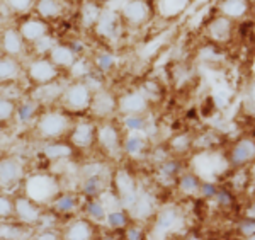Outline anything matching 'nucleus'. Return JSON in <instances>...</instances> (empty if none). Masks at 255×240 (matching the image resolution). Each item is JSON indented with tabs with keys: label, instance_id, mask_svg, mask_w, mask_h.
<instances>
[{
	"label": "nucleus",
	"instance_id": "9d476101",
	"mask_svg": "<svg viewBox=\"0 0 255 240\" xmlns=\"http://www.w3.org/2000/svg\"><path fill=\"white\" fill-rule=\"evenodd\" d=\"M89 109L92 111L97 118H106L113 113L114 109H118V99L109 94L108 90H96L92 94V99H90Z\"/></svg>",
	"mask_w": 255,
	"mask_h": 240
},
{
	"label": "nucleus",
	"instance_id": "20e7f679",
	"mask_svg": "<svg viewBox=\"0 0 255 240\" xmlns=\"http://www.w3.org/2000/svg\"><path fill=\"white\" fill-rule=\"evenodd\" d=\"M63 102L68 109L72 111H82L87 109L92 99V89L85 84V82H77V84L68 85L67 89L61 92Z\"/></svg>",
	"mask_w": 255,
	"mask_h": 240
},
{
	"label": "nucleus",
	"instance_id": "a19ab883",
	"mask_svg": "<svg viewBox=\"0 0 255 240\" xmlns=\"http://www.w3.org/2000/svg\"><path fill=\"white\" fill-rule=\"evenodd\" d=\"M215 200L220 203L221 206H230L233 203V196H232V193L226 191V189H218L215 194Z\"/></svg>",
	"mask_w": 255,
	"mask_h": 240
},
{
	"label": "nucleus",
	"instance_id": "a878e982",
	"mask_svg": "<svg viewBox=\"0 0 255 240\" xmlns=\"http://www.w3.org/2000/svg\"><path fill=\"white\" fill-rule=\"evenodd\" d=\"M102 14V9L94 2H85L80 10V20L85 27H94L97 24L99 17Z\"/></svg>",
	"mask_w": 255,
	"mask_h": 240
},
{
	"label": "nucleus",
	"instance_id": "ddd939ff",
	"mask_svg": "<svg viewBox=\"0 0 255 240\" xmlns=\"http://www.w3.org/2000/svg\"><path fill=\"white\" fill-rule=\"evenodd\" d=\"M255 155V143L252 138H242L240 142L235 143V147L230 152V164L237 167L249 165L254 160Z\"/></svg>",
	"mask_w": 255,
	"mask_h": 240
},
{
	"label": "nucleus",
	"instance_id": "0eeeda50",
	"mask_svg": "<svg viewBox=\"0 0 255 240\" xmlns=\"http://www.w3.org/2000/svg\"><path fill=\"white\" fill-rule=\"evenodd\" d=\"M24 169L19 159L15 157H3L0 159V188L9 189L22 179Z\"/></svg>",
	"mask_w": 255,
	"mask_h": 240
},
{
	"label": "nucleus",
	"instance_id": "4be33fe9",
	"mask_svg": "<svg viewBox=\"0 0 255 240\" xmlns=\"http://www.w3.org/2000/svg\"><path fill=\"white\" fill-rule=\"evenodd\" d=\"M218 9H220L221 15L235 20L247 15V12H249V2L247 0H221Z\"/></svg>",
	"mask_w": 255,
	"mask_h": 240
},
{
	"label": "nucleus",
	"instance_id": "49530a36",
	"mask_svg": "<svg viewBox=\"0 0 255 240\" xmlns=\"http://www.w3.org/2000/svg\"><path fill=\"white\" fill-rule=\"evenodd\" d=\"M36 239H51V240H55V239H60L56 234H39V235H36Z\"/></svg>",
	"mask_w": 255,
	"mask_h": 240
},
{
	"label": "nucleus",
	"instance_id": "39448f33",
	"mask_svg": "<svg viewBox=\"0 0 255 240\" xmlns=\"http://www.w3.org/2000/svg\"><path fill=\"white\" fill-rule=\"evenodd\" d=\"M14 215L17 220L26 223V225H38L43 220L39 203L32 201L27 196H17L14 200Z\"/></svg>",
	"mask_w": 255,
	"mask_h": 240
},
{
	"label": "nucleus",
	"instance_id": "58836bf2",
	"mask_svg": "<svg viewBox=\"0 0 255 240\" xmlns=\"http://www.w3.org/2000/svg\"><path fill=\"white\" fill-rule=\"evenodd\" d=\"M14 215V201L7 196H0V218H10Z\"/></svg>",
	"mask_w": 255,
	"mask_h": 240
},
{
	"label": "nucleus",
	"instance_id": "6ab92c4d",
	"mask_svg": "<svg viewBox=\"0 0 255 240\" xmlns=\"http://www.w3.org/2000/svg\"><path fill=\"white\" fill-rule=\"evenodd\" d=\"M94 138H96V128L89 123H80L72 130V135H70V140L75 147L79 148H87L92 145Z\"/></svg>",
	"mask_w": 255,
	"mask_h": 240
},
{
	"label": "nucleus",
	"instance_id": "2eb2a0df",
	"mask_svg": "<svg viewBox=\"0 0 255 240\" xmlns=\"http://www.w3.org/2000/svg\"><path fill=\"white\" fill-rule=\"evenodd\" d=\"M24 43L26 41L22 39L20 32L17 29L9 27L2 32V38H0V46H2V51L7 53L9 56H17L22 53L24 49Z\"/></svg>",
	"mask_w": 255,
	"mask_h": 240
},
{
	"label": "nucleus",
	"instance_id": "473e14b6",
	"mask_svg": "<svg viewBox=\"0 0 255 240\" xmlns=\"http://www.w3.org/2000/svg\"><path fill=\"white\" fill-rule=\"evenodd\" d=\"M15 114H17V107L14 101H10L9 97H0V123L10 121Z\"/></svg>",
	"mask_w": 255,
	"mask_h": 240
},
{
	"label": "nucleus",
	"instance_id": "79ce46f5",
	"mask_svg": "<svg viewBox=\"0 0 255 240\" xmlns=\"http://www.w3.org/2000/svg\"><path fill=\"white\" fill-rule=\"evenodd\" d=\"M34 111H36V104H34V102H27V104H24L22 107H19L17 114L20 116V119H22V121H27V119H29L31 116L34 114Z\"/></svg>",
	"mask_w": 255,
	"mask_h": 240
},
{
	"label": "nucleus",
	"instance_id": "c756f323",
	"mask_svg": "<svg viewBox=\"0 0 255 240\" xmlns=\"http://www.w3.org/2000/svg\"><path fill=\"white\" fill-rule=\"evenodd\" d=\"M106 223L114 230L123 229L128 223V212L126 210H111L106 213Z\"/></svg>",
	"mask_w": 255,
	"mask_h": 240
},
{
	"label": "nucleus",
	"instance_id": "f3484780",
	"mask_svg": "<svg viewBox=\"0 0 255 240\" xmlns=\"http://www.w3.org/2000/svg\"><path fill=\"white\" fill-rule=\"evenodd\" d=\"M48 58L51 60L53 65H56L58 68H72L73 63L77 61V56L73 53L72 48L65 46V44H56V46L49 48Z\"/></svg>",
	"mask_w": 255,
	"mask_h": 240
},
{
	"label": "nucleus",
	"instance_id": "e433bc0d",
	"mask_svg": "<svg viewBox=\"0 0 255 240\" xmlns=\"http://www.w3.org/2000/svg\"><path fill=\"white\" fill-rule=\"evenodd\" d=\"M180 172V165L175 160H168V162H162V174L168 179H177Z\"/></svg>",
	"mask_w": 255,
	"mask_h": 240
},
{
	"label": "nucleus",
	"instance_id": "393cba45",
	"mask_svg": "<svg viewBox=\"0 0 255 240\" xmlns=\"http://www.w3.org/2000/svg\"><path fill=\"white\" fill-rule=\"evenodd\" d=\"M201 183H203V179H201L199 176H197L196 172H191V174H182V176H179V181H177V186H179V189L182 193L186 194H197L201 189Z\"/></svg>",
	"mask_w": 255,
	"mask_h": 240
},
{
	"label": "nucleus",
	"instance_id": "ea45409f",
	"mask_svg": "<svg viewBox=\"0 0 255 240\" xmlns=\"http://www.w3.org/2000/svg\"><path fill=\"white\" fill-rule=\"evenodd\" d=\"M7 3H9L10 10H14V12H26V10H29L31 7H32L34 0H7Z\"/></svg>",
	"mask_w": 255,
	"mask_h": 240
},
{
	"label": "nucleus",
	"instance_id": "4468645a",
	"mask_svg": "<svg viewBox=\"0 0 255 240\" xmlns=\"http://www.w3.org/2000/svg\"><path fill=\"white\" fill-rule=\"evenodd\" d=\"M208 32L211 36V39L218 41V43H225V41H230L233 32V20L225 17V15H218L208 24Z\"/></svg>",
	"mask_w": 255,
	"mask_h": 240
},
{
	"label": "nucleus",
	"instance_id": "dca6fc26",
	"mask_svg": "<svg viewBox=\"0 0 255 240\" xmlns=\"http://www.w3.org/2000/svg\"><path fill=\"white\" fill-rule=\"evenodd\" d=\"M19 32L24 41L38 43L39 39H43L44 36L48 34V26H46V22H43V20H39V19H29L20 24Z\"/></svg>",
	"mask_w": 255,
	"mask_h": 240
},
{
	"label": "nucleus",
	"instance_id": "423d86ee",
	"mask_svg": "<svg viewBox=\"0 0 255 240\" xmlns=\"http://www.w3.org/2000/svg\"><path fill=\"white\" fill-rule=\"evenodd\" d=\"M27 75L32 82H36L38 85L43 84H49L53 82L58 75V67L51 63L49 58H39V60H34L29 63L27 67Z\"/></svg>",
	"mask_w": 255,
	"mask_h": 240
},
{
	"label": "nucleus",
	"instance_id": "f03ea898",
	"mask_svg": "<svg viewBox=\"0 0 255 240\" xmlns=\"http://www.w3.org/2000/svg\"><path fill=\"white\" fill-rule=\"evenodd\" d=\"M70 126V119L65 114L58 111H51V113H44L38 119V133L43 138H58V136L67 133Z\"/></svg>",
	"mask_w": 255,
	"mask_h": 240
},
{
	"label": "nucleus",
	"instance_id": "aec40b11",
	"mask_svg": "<svg viewBox=\"0 0 255 240\" xmlns=\"http://www.w3.org/2000/svg\"><path fill=\"white\" fill-rule=\"evenodd\" d=\"M63 239L70 240H89L94 239V227L89 220H77L65 229Z\"/></svg>",
	"mask_w": 255,
	"mask_h": 240
},
{
	"label": "nucleus",
	"instance_id": "7ed1b4c3",
	"mask_svg": "<svg viewBox=\"0 0 255 240\" xmlns=\"http://www.w3.org/2000/svg\"><path fill=\"white\" fill-rule=\"evenodd\" d=\"M114 188H116V194L119 198V205L125 208L126 212L129 206L133 205L138 196V186L134 177H131L126 171H118L114 174Z\"/></svg>",
	"mask_w": 255,
	"mask_h": 240
},
{
	"label": "nucleus",
	"instance_id": "412c9836",
	"mask_svg": "<svg viewBox=\"0 0 255 240\" xmlns=\"http://www.w3.org/2000/svg\"><path fill=\"white\" fill-rule=\"evenodd\" d=\"M96 29L101 36L104 38H114L119 29V19L114 12H108V10H102L101 17H99L97 24H96Z\"/></svg>",
	"mask_w": 255,
	"mask_h": 240
},
{
	"label": "nucleus",
	"instance_id": "37998d69",
	"mask_svg": "<svg viewBox=\"0 0 255 240\" xmlns=\"http://www.w3.org/2000/svg\"><path fill=\"white\" fill-rule=\"evenodd\" d=\"M242 232L249 235L250 239H254V232H255V225H254V218L247 217L244 222H242Z\"/></svg>",
	"mask_w": 255,
	"mask_h": 240
},
{
	"label": "nucleus",
	"instance_id": "b1692460",
	"mask_svg": "<svg viewBox=\"0 0 255 240\" xmlns=\"http://www.w3.org/2000/svg\"><path fill=\"white\" fill-rule=\"evenodd\" d=\"M191 0H158V10L165 17H175L187 9Z\"/></svg>",
	"mask_w": 255,
	"mask_h": 240
},
{
	"label": "nucleus",
	"instance_id": "c85d7f7f",
	"mask_svg": "<svg viewBox=\"0 0 255 240\" xmlns=\"http://www.w3.org/2000/svg\"><path fill=\"white\" fill-rule=\"evenodd\" d=\"M44 155H46L49 160H61L72 155V148H70V145L53 143L44 148Z\"/></svg>",
	"mask_w": 255,
	"mask_h": 240
},
{
	"label": "nucleus",
	"instance_id": "09e8293b",
	"mask_svg": "<svg viewBox=\"0 0 255 240\" xmlns=\"http://www.w3.org/2000/svg\"><path fill=\"white\" fill-rule=\"evenodd\" d=\"M199 2H203V0H199Z\"/></svg>",
	"mask_w": 255,
	"mask_h": 240
},
{
	"label": "nucleus",
	"instance_id": "a18cd8bd",
	"mask_svg": "<svg viewBox=\"0 0 255 240\" xmlns=\"http://www.w3.org/2000/svg\"><path fill=\"white\" fill-rule=\"evenodd\" d=\"M141 229H128L126 230V234H125V237L126 239H131V240H134V239H145L146 235L145 234H141Z\"/></svg>",
	"mask_w": 255,
	"mask_h": 240
},
{
	"label": "nucleus",
	"instance_id": "1a4fd4ad",
	"mask_svg": "<svg viewBox=\"0 0 255 240\" xmlns=\"http://www.w3.org/2000/svg\"><path fill=\"white\" fill-rule=\"evenodd\" d=\"M182 215L175 208H163L158 213L157 222H155V232H160L158 237H165L170 232H177L182 227Z\"/></svg>",
	"mask_w": 255,
	"mask_h": 240
},
{
	"label": "nucleus",
	"instance_id": "de8ad7c7",
	"mask_svg": "<svg viewBox=\"0 0 255 240\" xmlns=\"http://www.w3.org/2000/svg\"><path fill=\"white\" fill-rule=\"evenodd\" d=\"M0 56H2V46H0Z\"/></svg>",
	"mask_w": 255,
	"mask_h": 240
},
{
	"label": "nucleus",
	"instance_id": "c03bdc74",
	"mask_svg": "<svg viewBox=\"0 0 255 240\" xmlns=\"http://www.w3.org/2000/svg\"><path fill=\"white\" fill-rule=\"evenodd\" d=\"M113 63H114V60H113V56H111V55H102V56H99V60H97L99 68H102V70L111 68V67H113Z\"/></svg>",
	"mask_w": 255,
	"mask_h": 240
},
{
	"label": "nucleus",
	"instance_id": "9b49d317",
	"mask_svg": "<svg viewBox=\"0 0 255 240\" xmlns=\"http://www.w3.org/2000/svg\"><path fill=\"white\" fill-rule=\"evenodd\" d=\"M151 15V9L145 0H129L125 7H123V17L128 22L134 24V26H141L145 24Z\"/></svg>",
	"mask_w": 255,
	"mask_h": 240
},
{
	"label": "nucleus",
	"instance_id": "bb28decb",
	"mask_svg": "<svg viewBox=\"0 0 255 240\" xmlns=\"http://www.w3.org/2000/svg\"><path fill=\"white\" fill-rule=\"evenodd\" d=\"M146 138L141 131H131L125 140V150L131 155H136L141 150H145Z\"/></svg>",
	"mask_w": 255,
	"mask_h": 240
},
{
	"label": "nucleus",
	"instance_id": "cd10ccee",
	"mask_svg": "<svg viewBox=\"0 0 255 240\" xmlns=\"http://www.w3.org/2000/svg\"><path fill=\"white\" fill-rule=\"evenodd\" d=\"M36 10H38V14L44 19L58 17L61 14V3H60V0H38Z\"/></svg>",
	"mask_w": 255,
	"mask_h": 240
},
{
	"label": "nucleus",
	"instance_id": "6e6552de",
	"mask_svg": "<svg viewBox=\"0 0 255 240\" xmlns=\"http://www.w3.org/2000/svg\"><path fill=\"white\" fill-rule=\"evenodd\" d=\"M118 109L126 116H141L148 109V97L143 94V90H133V92L125 94L121 99H118Z\"/></svg>",
	"mask_w": 255,
	"mask_h": 240
},
{
	"label": "nucleus",
	"instance_id": "c9c22d12",
	"mask_svg": "<svg viewBox=\"0 0 255 240\" xmlns=\"http://www.w3.org/2000/svg\"><path fill=\"white\" fill-rule=\"evenodd\" d=\"M170 147L174 152H187L191 148V138L187 135H179L175 138H172Z\"/></svg>",
	"mask_w": 255,
	"mask_h": 240
},
{
	"label": "nucleus",
	"instance_id": "7c9ffc66",
	"mask_svg": "<svg viewBox=\"0 0 255 240\" xmlns=\"http://www.w3.org/2000/svg\"><path fill=\"white\" fill-rule=\"evenodd\" d=\"M53 206L61 213H70L77 208V200L73 194H61L53 200Z\"/></svg>",
	"mask_w": 255,
	"mask_h": 240
},
{
	"label": "nucleus",
	"instance_id": "f704fd0d",
	"mask_svg": "<svg viewBox=\"0 0 255 240\" xmlns=\"http://www.w3.org/2000/svg\"><path fill=\"white\" fill-rule=\"evenodd\" d=\"M22 237H26L22 229L10 225V223H0V239H22Z\"/></svg>",
	"mask_w": 255,
	"mask_h": 240
},
{
	"label": "nucleus",
	"instance_id": "2f4dec72",
	"mask_svg": "<svg viewBox=\"0 0 255 240\" xmlns=\"http://www.w3.org/2000/svg\"><path fill=\"white\" fill-rule=\"evenodd\" d=\"M61 87L60 85H55V82H49V84H43L39 85V89L34 92V97L36 99H41V101H46V99H55L61 96Z\"/></svg>",
	"mask_w": 255,
	"mask_h": 240
},
{
	"label": "nucleus",
	"instance_id": "8fccbe9b",
	"mask_svg": "<svg viewBox=\"0 0 255 240\" xmlns=\"http://www.w3.org/2000/svg\"><path fill=\"white\" fill-rule=\"evenodd\" d=\"M0 135H2V131H0Z\"/></svg>",
	"mask_w": 255,
	"mask_h": 240
},
{
	"label": "nucleus",
	"instance_id": "f8f14e48",
	"mask_svg": "<svg viewBox=\"0 0 255 240\" xmlns=\"http://www.w3.org/2000/svg\"><path fill=\"white\" fill-rule=\"evenodd\" d=\"M155 213V200L150 193H138L136 200L128 210V215L134 220H148Z\"/></svg>",
	"mask_w": 255,
	"mask_h": 240
},
{
	"label": "nucleus",
	"instance_id": "5701e85b",
	"mask_svg": "<svg viewBox=\"0 0 255 240\" xmlns=\"http://www.w3.org/2000/svg\"><path fill=\"white\" fill-rule=\"evenodd\" d=\"M20 73V65L14 56H0V82L15 80Z\"/></svg>",
	"mask_w": 255,
	"mask_h": 240
},
{
	"label": "nucleus",
	"instance_id": "f257e3e1",
	"mask_svg": "<svg viewBox=\"0 0 255 240\" xmlns=\"http://www.w3.org/2000/svg\"><path fill=\"white\" fill-rule=\"evenodd\" d=\"M58 194V183L55 177L48 174H36L27 177L26 181V196L36 203L53 201Z\"/></svg>",
	"mask_w": 255,
	"mask_h": 240
},
{
	"label": "nucleus",
	"instance_id": "4c0bfd02",
	"mask_svg": "<svg viewBox=\"0 0 255 240\" xmlns=\"http://www.w3.org/2000/svg\"><path fill=\"white\" fill-rule=\"evenodd\" d=\"M125 125H126L128 130H131V131H143L145 130V121H143L141 116H136V114L126 116Z\"/></svg>",
	"mask_w": 255,
	"mask_h": 240
},
{
	"label": "nucleus",
	"instance_id": "a211bd4d",
	"mask_svg": "<svg viewBox=\"0 0 255 240\" xmlns=\"http://www.w3.org/2000/svg\"><path fill=\"white\" fill-rule=\"evenodd\" d=\"M97 142L101 143V147H104L106 150L114 152L121 147V136H119L116 126L114 125H104L96 131Z\"/></svg>",
	"mask_w": 255,
	"mask_h": 240
},
{
	"label": "nucleus",
	"instance_id": "72a5a7b5",
	"mask_svg": "<svg viewBox=\"0 0 255 240\" xmlns=\"http://www.w3.org/2000/svg\"><path fill=\"white\" fill-rule=\"evenodd\" d=\"M106 213H108V208H106L102 201L94 200L87 205V215L90 218H94V220H104Z\"/></svg>",
	"mask_w": 255,
	"mask_h": 240
}]
</instances>
